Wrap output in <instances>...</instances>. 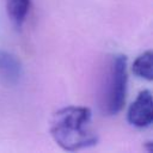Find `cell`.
Listing matches in <instances>:
<instances>
[{
	"mask_svg": "<svg viewBox=\"0 0 153 153\" xmlns=\"http://www.w3.org/2000/svg\"><path fill=\"white\" fill-rule=\"evenodd\" d=\"M23 74V68L19 60L11 53L0 50V75L10 84L19 81Z\"/></svg>",
	"mask_w": 153,
	"mask_h": 153,
	"instance_id": "4",
	"label": "cell"
},
{
	"mask_svg": "<svg viewBox=\"0 0 153 153\" xmlns=\"http://www.w3.org/2000/svg\"><path fill=\"white\" fill-rule=\"evenodd\" d=\"M30 0H6V10L12 23L20 27L29 13Z\"/></svg>",
	"mask_w": 153,
	"mask_h": 153,
	"instance_id": "5",
	"label": "cell"
},
{
	"mask_svg": "<svg viewBox=\"0 0 153 153\" xmlns=\"http://www.w3.org/2000/svg\"><path fill=\"white\" fill-rule=\"evenodd\" d=\"M133 73L148 81L153 79V53L151 50H147L136 57L133 63Z\"/></svg>",
	"mask_w": 153,
	"mask_h": 153,
	"instance_id": "6",
	"label": "cell"
},
{
	"mask_svg": "<svg viewBox=\"0 0 153 153\" xmlns=\"http://www.w3.org/2000/svg\"><path fill=\"white\" fill-rule=\"evenodd\" d=\"M127 120L136 128H146L151 126L153 121V102L151 91L143 90L139 93L128 109Z\"/></svg>",
	"mask_w": 153,
	"mask_h": 153,
	"instance_id": "3",
	"label": "cell"
},
{
	"mask_svg": "<svg viewBox=\"0 0 153 153\" xmlns=\"http://www.w3.org/2000/svg\"><path fill=\"white\" fill-rule=\"evenodd\" d=\"M127 91V57L124 55L114 56L109 76L106 81V90L103 96V108L109 115H116L123 108Z\"/></svg>",
	"mask_w": 153,
	"mask_h": 153,
	"instance_id": "2",
	"label": "cell"
},
{
	"mask_svg": "<svg viewBox=\"0 0 153 153\" xmlns=\"http://www.w3.org/2000/svg\"><path fill=\"white\" fill-rule=\"evenodd\" d=\"M91 110L85 106H66L51 118L50 134L65 151L74 152L97 145L98 136L91 129Z\"/></svg>",
	"mask_w": 153,
	"mask_h": 153,
	"instance_id": "1",
	"label": "cell"
}]
</instances>
